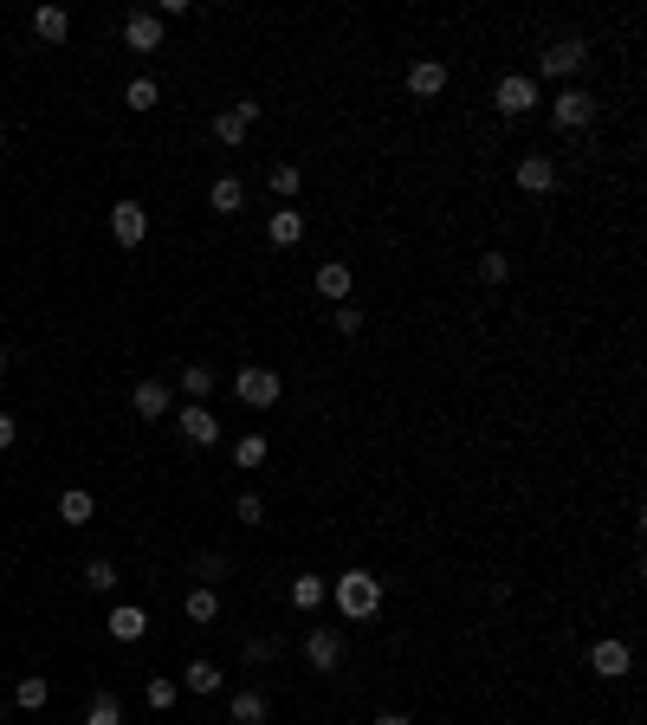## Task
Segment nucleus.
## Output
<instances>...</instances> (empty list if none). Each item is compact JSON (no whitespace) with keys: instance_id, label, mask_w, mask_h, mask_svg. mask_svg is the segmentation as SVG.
I'll list each match as a JSON object with an SVG mask.
<instances>
[{"instance_id":"f257e3e1","label":"nucleus","mask_w":647,"mask_h":725,"mask_svg":"<svg viewBox=\"0 0 647 725\" xmlns=\"http://www.w3.org/2000/svg\"><path fill=\"white\" fill-rule=\"evenodd\" d=\"M330 603L343 609V622H369V615L382 609V583L369 577V570H343V577L330 583Z\"/></svg>"},{"instance_id":"f03ea898","label":"nucleus","mask_w":647,"mask_h":725,"mask_svg":"<svg viewBox=\"0 0 647 725\" xmlns=\"http://www.w3.org/2000/svg\"><path fill=\"white\" fill-rule=\"evenodd\" d=\"M279 389H285V382H279V369H272V363H246L240 376H233V395H240L246 408H272V402H279Z\"/></svg>"},{"instance_id":"7ed1b4c3","label":"nucleus","mask_w":647,"mask_h":725,"mask_svg":"<svg viewBox=\"0 0 647 725\" xmlns=\"http://www.w3.org/2000/svg\"><path fill=\"white\" fill-rule=\"evenodd\" d=\"M583 59H589L583 39H550V46L538 52V72L544 78H570V72H583Z\"/></svg>"},{"instance_id":"20e7f679","label":"nucleus","mask_w":647,"mask_h":725,"mask_svg":"<svg viewBox=\"0 0 647 725\" xmlns=\"http://www.w3.org/2000/svg\"><path fill=\"white\" fill-rule=\"evenodd\" d=\"M550 117H557V130H583V123H596V98H589L583 85H563L557 104H550Z\"/></svg>"},{"instance_id":"39448f33","label":"nucleus","mask_w":647,"mask_h":725,"mask_svg":"<svg viewBox=\"0 0 647 725\" xmlns=\"http://www.w3.org/2000/svg\"><path fill=\"white\" fill-rule=\"evenodd\" d=\"M492 104H499L505 117H525L531 104H538V78H525V72H505V78H499V91H492Z\"/></svg>"},{"instance_id":"423d86ee","label":"nucleus","mask_w":647,"mask_h":725,"mask_svg":"<svg viewBox=\"0 0 647 725\" xmlns=\"http://www.w3.org/2000/svg\"><path fill=\"white\" fill-rule=\"evenodd\" d=\"M110 234H117V246H143L149 208H143V201H117V208H110Z\"/></svg>"},{"instance_id":"0eeeda50","label":"nucleus","mask_w":647,"mask_h":725,"mask_svg":"<svg viewBox=\"0 0 647 725\" xmlns=\"http://www.w3.org/2000/svg\"><path fill=\"white\" fill-rule=\"evenodd\" d=\"M175 428H182L188 447H214V441H220V415H208L201 402H188L182 415H175Z\"/></svg>"},{"instance_id":"6e6552de","label":"nucleus","mask_w":647,"mask_h":725,"mask_svg":"<svg viewBox=\"0 0 647 725\" xmlns=\"http://www.w3.org/2000/svg\"><path fill=\"white\" fill-rule=\"evenodd\" d=\"M305 661L318 667V674H330V667L343 661V635H337V628H330V622H318V628H311V635H305Z\"/></svg>"},{"instance_id":"1a4fd4ad","label":"nucleus","mask_w":647,"mask_h":725,"mask_svg":"<svg viewBox=\"0 0 647 725\" xmlns=\"http://www.w3.org/2000/svg\"><path fill=\"white\" fill-rule=\"evenodd\" d=\"M589 667H596L602 680H622L628 667H635V654H628V641H615V635H602L596 648H589Z\"/></svg>"},{"instance_id":"9d476101","label":"nucleus","mask_w":647,"mask_h":725,"mask_svg":"<svg viewBox=\"0 0 647 725\" xmlns=\"http://www.w3.org/2000/svg\"><path fill=\"white\" fill-rule=\"evenodd\" d=\"M130 402H136V415H143V421L175 415V402H169V382H162V376H143V382H136V395H130Z\"/></svg>"},{"instance_id":"9b49d317","label":"nucleus","mask_w":647,"mask_h":725,"mask_svg":"<svg viewBox=\"0 0 647 725\" xmlns=\"http://www.w3.org/2000/svg\"><path fill=\"white\" fill-rule=\"evenodd\" d=\"M123 46H130V52H156L162 46V13H143V7H136L130 20H123Z\"/></svg>"},{"instance_id":"f8f14e48","label":"nucleus","mask_w":647,"mask_h":725,"mask_svg":"<svg viewBox=\"0 0 647 725\" xmlns=\"http://www.w3.org/2000/svg\"><path fill=\"white\" fill-rule=\"evenodd\" d=\"M253 123H259V104H227V111L214 117V136L233 149V143H246V130H253Z\"/></svg>"},{"instance_id":"ddd939ff","label":"nucleus","mask_w":647,"mask_h":725,"mask_svg":"<svg viewBox=\"0 0 647 725\" xmlns=\"http://www.w3.org/2000/svg\"><path fill=\"white\" fill-rule=\"evenodd\" d=\"M104 628H110V641H143L149 635V615L136 609V603H117V609L104 615Z\"/></svg>"},{"instance_id":"4468645a","label":"nucleus","mask_w":647,"mask_h":725,"mask_svg":"<svg viewBox=\"0 0 647 725\" xmlns=\"http://www.w3.org/2000/svg\"><path fill=\"white\" fill-rule=\"evenodd\" d=\"M408 91H415V98H440V91H447V65L440 59H415L408 65Z\"/></svg>"},{"instance_id":"2eb2a0df","label":"nucleus","mask_w":647,"mask_h":725,"mask_svg":"<svg viewBox=\"0 0 647 725\" xmlns=\"http://www.w3.org/2000/svg\"><path fill=\"white\" fill-rule=\"evenodd\" d=\"M518 188H525V195H550V188H557V162L550 156H525L518 162Z\"/></svg>"},{"instance_id":"dca6fc26","label":"nucleus","mask_w":647,"mask_h":725,"mask_svg":"<svg viewBox=\"0 0 647 725\" xmlns=\"http://www.w3.org/2000/svg\"><path fill=\"white\" fill-rule=\"evenodd\" d=\"M266 713H272V706H266V693H259V687H240L227 700V719L233 725H266Z\"/></svg>"},{"instance_id":"f3484780","label":"nucleus","mask_w":647,"mask_h":725,"mask_svg":"<svg viewBox=\"0 0 647 725\" xmlns=\"http://www.w3.org/2000/svg\"><path fill=\"white\" fill-rule=\"evenodd\" d=\"M266 240H272V246H298V240H305V214H298V208H272Z\"/></svg>"},{"instance_id":"a211bd4d","label":"nucleus","mask_w":647,"mask_h":725,"mask_svg":"<svg viewBox=\"0 0 647 725\" xmlns=\"http://www.w3.org/2000/svg\"><path fill=\"white\" fill-rule=\"evenodd\" d=\"M208 208L214 214H240L246 208V182H240V175H220V182L208 188Z\"/></svg>"},{"instance_id":"6ab92c4d","label":"nucleus","mask_w":647,"mask_h":725,"mask_svg":"<svg viewBox=\"0 0 647 725\" xmlns=\"http://www.w3.org/2000/svg\"><path fill=\"white\" fill-rule=\"evenodd\" d=\"M33 33H39V39H46V46H59V39H65V33H72V13H65V7H52V0H46V7H39V13H33Z\"/></svg>"},{"instance_id":"aec40b11","label":"nucleus","mask_w":647,"mask_h":725,"mask_svg":"<svg viewBox=\"0 0 647 725\" xmlns=\"http://www.w3.org/2000/svg\"><path fill=\"white\" fill-rule=\"evenodd\" d=\"M318 292L337 298V305L350 298V266H343V259H324V266H318Z\"/></svg>"},{"instance_id":"412c9836","label":"nucleus","mask_w":647,"mask_h":725,"mask_svg":"<svg viewBox=\"0 0 647 725\" xmlns=\"http://www.w3.org/2000/svg\"><path fill=\"white\" fill-rule=\"evenodd\" d=\"M324 603H330L324 577H292V609H324Z\"/></svg>"},{"instance_id":"4be33fe9","label":"nucleus","mask_w":647,"mask_h":725,"mask_svg":"<svg viewBox=\"0 0 647 725\" xmlns=\"http://www.w3.org/2000/svg\"><path fill=\"white\" fill-rule=\"evenodd\" d=\"M182 687L188 693H220V667L214 661H188L182 667Z\"/></svg>"},{"instance_id":"5701e85b","label":"nucleus","mask_w":647,"mask_h":725,"mask_svg":"<svg viewBox=\"0 0 647 725\" xmlns=\"http://www.w3.org/2000/svg\"><path fill=\"white\" fill-rule=\"evenodd\" d=\"M52 700V687H46V674H26L20 687H13V706H26V713H39V706Z\"/></svg>"},{"instance_id":"b1692460","label":"nucleus","mask_w":647,"mask_h":725,"mask_svg":"<svg viewBox=\"0 0 647 725\" xmlns=\"http://www.w3.org/2000/svg\"><path fill=\"white\" fill-rule=\"evenodd\" d=\"M188 622H214V615H220V596L208 590V583H195V590H188Z\"/></svg>"},{"instance_id":"393cba45","label":"nucleus","mask_w":647,"mask_h":725,"mask_svg":"<svg viewBox=\"0 0 647 725\" xmlns=\"http://www.w3.org/2000/svg\"><path fill=\"white\" fill-rule=\"evenodd\" d=\"M85 725H123V700L117 693H98V700L85 706Z\"/></svg>"},{"instance_id":"a878e982","label":"nucleus","mask_w":647,"mask_h":725,"mask_svg":"<svg viewBox=\"0 0 647 725\" xmlns=\"http://www.w3.org/2000/svg\"><path fill=\"white\" fill-rule=\"evenodd\" d=\"M182 389H188V402L214 395V369H208V363H182Z\"/></svg>"},{"instance_id":"bb28decb","label":"nucleus","mask_w":647,"mask_h":725,"mask_svg":"<svg viewBox=\"0 0 647 725\" xmlns=\"http://www.w3.org/2000/svg\"><path fill=\"white\" fill-rule=\"evenodd\" d=\"M59 518H65V525H85V518H91V492H85V486H72V492L59 499Z\"/></svg>"},{"instance_id":"cd10ccee","label":"nucleus","mask_w":647,"mask_h":725,"mask_svg":"<svg viewBox=\"0 0 647 725\" xmlns=\"http://www.w3.org/2000/svg\"><path fill=\"white\" fill-rule=\"evenodd\" d=\"M266 460V434H240L233 441V467H259Z\"/></svg>"},{"instance_id":"c85d7f7f","label":"nucleus","mask_w":647,"mask_h":725,"mask_svg":"<svg viewBox=\"0 0 647 725\" xmlns=\"http://www.w3.org/2000/svg\"><path fill=\"white\" fill-rule=\"evenodd\" d=\"M156 98H162V91H156V78H130V85H123V104H130V111H149Z\"/></svg>"},{"instance_id":"c756f323","label":"nucleus","mask_w":647,"mask_h":725,"mask_svg":"<svg viewBox=\"0 0 647 725\" xmlns=\"http://www.w3.org/2000/svg\"><path fill=\"white\" fill-rule=\"evenodd\" d=\"M479 279H486V285H505V279H512V259H505V253H479Z\"/></svg>"},{"instance_id":"7c9ffc66","label":"nucleus","mask_w":647,"mask_h":725,"mask_svg":"<svg viewBox=\"0 0 647 725\" xmlns=\"http://www.w3.org/2000/svg\"><path fill=\"white\" fill-rule=\"evenodd\" d=\"M85 583H91V590H117V564H104V557H91V564H85Z\"/></svg>"},{"instance_id":"2f4dec72","label":"nucleus","mask_w":647,"mask_h":725,"mask_svg":"<svg viewBox=\"0 0 647 725\" xmlns=\"http://www.w3.org/2000/svg\"><path fill=\"white\" fill-rule=\"evenodd\" d=\"M175 693H182L175 680H149V687H143V700L156 706V713H169V706H175Z\"/></svg>"},{"instance_id":"473e14b6","label":"nucleus","mask_w":647,"mask_h":725,"mask_svg":"<svg viewBox=\"0 0 647 725\" xmlns=\"http://www.w3.org/2000/svg\"><path fill=\"white\" fill-rule=\"evenodd\" d=\"M195 577H201V583H208V590H214V583H220V577H227V557H220V551H201V564H195Z\"/></svg>"},{"instance_id":"72a5a7b5","label":"nucleus","mask_w":647,"mask_h":725,"mask_svg":"<svg viewBox=\"0 0 647 725\" xmlns=\"http://www.w3.org/2000/svg\"><path fill=\"white\" fill-rule=\"evenodd\" d=\"M330 324H337V331H343V337H356V331H363V311H356V305H350V298H343V305H337V311H330Z\"/></svg>"},{"instance_id":"f704fd0d","label":"nucleus","mask_w":647,"mask_h":725,"mask_svg":"<svg viewBox=\"0 0 647 725\" xmlns=\"http://www.w3.org/2000/svg\"><path fill=\"white\" fill-rule=\"evenodd\" d=\"M272 195H285V201L298 195V162H279V169H272Z\"/></svg>"},{"instance_id":"c9c22d12","label":"nucleus","mask_w":647,"mask_h":725,"mask_svg":"<svg viewBox=\"0 0 647 725\" xmlns=\"http://www.w3.org/2000/svg\"><path fill=\"white\" fill-rule=\"evenodd\" d=\"M233 512H240L246 525H259V518H266V499H259V492H240V505H233Z\"/></svg>"},{"instance_id":"e433bc0d","label":"nucleus","mask_w":647,"mask_h":725,"mask_svg":"<svg viewBox=\"0 0 647 725\" xmlns=\"http://www.w3.org/2000/svg\"><path fill=\"white\" fill-rule=\"evenodd\" d=\"M272 654H279V641H266V635L246 641V661H272Z\"/></svg>"},{"instance_id":"4c0bfd02","label":"nucleus","mask_w":647,"mask_h":725,"mask_svg":"<svg viewBox=\"0 0 647 725\" xmlns=\"http://www.w3.org/2000/svg\"><path fill=\"white\" fill-rule=\"evenodd\" d=\"M13 441H20V421H13V415H0V447H13Z\"/></svg>"},{"instance_id":"58836bf2","label":"nucleus","mask_w":647,"mask_h":725,"mask_svg":"<svg viewBox=\"0 0 647 725\" xmlns=\"http://www.w3.org/2000/svg\"><path fill=\"white\" fill-rule=\"evenodd\" d=\"M376 725H408V719H402V713H382V719H376Z\"/></svg>"},{"instance_id":"ea45409f","label":"nucleus","mask_w":647,"mask_h":725,"mask_svg":"<svg viewBox=\"0 0 647 725\" xmlns=\"http://www.w3.org/2000/svg\"><path fill=\"white\" fill-rule=\"evenodd\" d=\"M0 376H7V350H0Z\"/></svg>"},{"instance_id":"a19ab883","label":"nucleus","mask_w":647,"mask_h":725,"mask_svg":"<svg viewBox=\"0 0 647 725\" xmlns=\"http://www.w3.org/2000/svg\"><path fill=\"white\" fill-rule=\"evenodd\" d=\"M0 713H7V706H0Z\"/></svg>"}]
</instances>
